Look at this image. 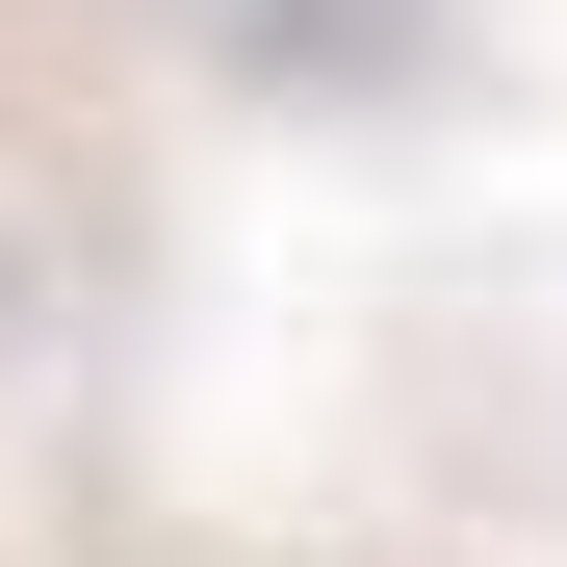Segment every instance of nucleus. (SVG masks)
Here are the masks:
<instances>
[{"instance_id":"f257e3e1","label":"nucleus","mask_w":567,"mask_h":567,"mask_svg":"<svg viewBox=\"0 0 567 567\" xmlns=\"http://www.w3.org/2000/svg\"><path fill=\"white\" fill-rule=\"evenodd\" d=\"M207 78H258V104H361V78L439 52V0H155Z\"/></svg>"}]
</instances>
